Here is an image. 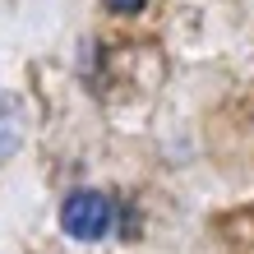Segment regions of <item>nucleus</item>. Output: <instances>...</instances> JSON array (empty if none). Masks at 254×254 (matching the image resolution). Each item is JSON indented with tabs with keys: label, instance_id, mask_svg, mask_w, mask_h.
Returning a JSON list of instances; mask_svg holds the SVG:
<instances>
[{
	"label": "nucleus",
	"instance_id": "nucleus-2",
	"mask_svg": "<svg viewBox=\"0 0 254 254\" xmlns=\"http://www.w3.org/2000/svg\"><path fill=\"white\" fill-rule=\"evenodd\" d=\"M23 143V102L0 93V162Z\"/></svg>",
	"mask_w": 254,
	"mask_h": 254
},
{
	"label": "nucleus",
	"instance_id": "nucleus-3",
	"mask_svg": "<svg viewBox=\"0 0 254 254\" xmlns=\"http://www.w3.org/2000/svg\"><path fill=\"white\" fill-rule=\"evenodd\" d=\"M102 5H107L111 14H139V9L148 5V0H102Z\"/></svg>",
	"mask_w": 254,
	"mask_h": 254
},
{
	"label": "nucleus",
	"instance_id": "nucleus-1",
	"mask_svg": "<svg viewBox=\"0 0 254 254\" xmlns=\"http://www.w3.org/2000/svg\"><path fill=\"white\" fill-rule=\"evenodd\" d=\"M116 222V203L102 190H74L61 203V227L74 241H102Z\"/></svg>",
	"mask_w": 254,
	"mask_h": 254
}]
</instances>
